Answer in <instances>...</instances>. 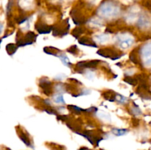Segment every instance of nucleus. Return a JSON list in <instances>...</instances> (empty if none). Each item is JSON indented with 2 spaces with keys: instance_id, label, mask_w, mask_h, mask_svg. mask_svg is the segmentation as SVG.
Returning <instances> with one entry per match:
<instances>
[{
  "instance_id": "f257e3e1",
  "label": "nucleus",
  "mask_w": 151,
  "mask_h": 150,
  "mask_svg": "<svg viewBox=\"0 0 151 150\" xmlns=\"http://www.w3.org/2000/svg\"><path fill=\"white\" fill-rule=\"evenodd\" d=\"M128 130L125 129H114L113 132L114 135H117V136H121V135H124L127 133Z\"/></svg>"
},
{
  "instance_id": "f03ea898",
  "label": "nucleus",
  "mask_w": 151,
  "mask_h": 150,
  "mask_svg": "<svg viewBox=\"0 0 151 150\" xmlns=\"http://www.w3.org/2000/svg\"><path fill=\"white\" fill-rule=\"evenodd\" d=\"M53 99H54V101L57 103H64L63 97H62L61 95H59V94H57L55 96L53 97Z\"/></svg>"
}]
</instances>
